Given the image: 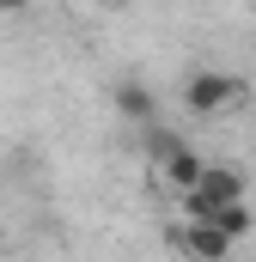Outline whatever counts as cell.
Here are the masks:
<instances>
[{"instance_id":"1","label":"cell","mask_w":256,"mask_h":262,"mask_svg":"<svg viewBox=\"0 0 256 262\" xmlns=\"http://www.w3.org/2000/svg\"><path fill=\"white\" fill-rule=\"evenodd\" d=\"M226 207H244V171H238V165H207L201 183L183 195V213H189V220H214V213H226Z\"/></svg>"},{"instance_id":"2","label":"cell","mask_w":256,"mask_h":262,"mask_svg":"<svg viewBox=\"0 0 256 262\" xmlns=\"http://www.w3.org/2000/svg\"><path fill=\"white\" fill-rule=\"evenodd\" d=\"M244 104V79L238 73H220V67H201L183 79V110L189 116H226Z\"/></svg>"},{"instance_id":"3","label":"cell","mask_w":256,"mask_h":262,"mask_svg":"<svg viewBox=\"0 0 256 262\" xmlns=\"http://www.w3.org/2000/svg\"><path fill=\"white\" fill-rule=\"evenodd\" d=\"M171 238H177V250H183L189 262H232V250H238V244H232L214 220H183Z\"/></svg>"},{"instance_id":"4","label":"cell","mask_w":256,"mask_h":262,"mask_svg":"<svg viewBox=\"0 0 256 262\" xmlns=\"http://www.w3.org/2000/svg\"><path fill=\"white\" fill-rule=\"evenodd\" d=\"M116 110H122L128 122H146V128H159V104H153V92L134 79V85H122L116 92Z\"/></svg>"}]
</instances>
